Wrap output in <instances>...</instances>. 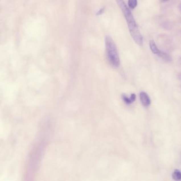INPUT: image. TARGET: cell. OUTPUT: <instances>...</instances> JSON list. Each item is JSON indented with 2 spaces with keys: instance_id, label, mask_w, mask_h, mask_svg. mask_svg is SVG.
Instances as JSON below:
<instances>
[{
  "instance_id": "cell-1",
  "label": "cell",
  "mask_w": 181,
  "mask_h": 181,
  "mask_svg": "<svg viewBox=\"0 0 181 181\" xmlns=\"http://www.w3.org/2000/svg\"><path fill=\"white\" fill-rule=\"evenodd\" d=\"M119 7L122 12L127 22L129 30L133 39L137 45L142 46L143 44V38L140 32L138 26L132 15L131 12L127 6L124 0H116Z\"/></svg>"
},
{
  "instance_id": "cell-2",
  "label": "cell",
  "mask_w": 181,
  "mask_h": 181,
  "mask_svg": "<svg viewBox=\"0 0 181 181\" xmlns=\"http://www.w3.org/2000/svg\"><path fill=\"white\" fill-rule=\"evenodd\" d=\"M106 56L110 64L115 68L120 65V58L117 50V46L113 39L110 36H106L105 38Z\"/></svg>"
},
{
  "instance_id": "cell-3",
  "label": "cell",
  "mask_w": 181,
  "mask_h": 181,
  "mask_svg": "<svg viewBox=\"0 0 181 181\" xmlns=\"http://www.w3.org/2000/svg\"><path fill=\"white\" fill-rule=\"evenodd\" d=\"M140 99L142 104L145 107H148L151 104V100L147 93L145 92H141L140 93Z\"/></svg>"
},
{
  "instance_id": "cell-4",
  "label": "cell",
  "mask_w": 181,
  "mask_h": 181,
  "mask_svg": "<svg viewBox=\"0 0 181 181\" xmlns=\"http://www.w3.org/2000/svg\"><path fill=\"white\" fill-rule=\"evenodd\" d=\"M159 55V57H161V58H162L163 60L164 61H165L166 62H170L172 59L171 58V57L169 55H168L167 54L164 53V52H163L159 50V53L157 54Z\"/></svg>"
},
{
  "instance_id": "cell-5",
  "label": "cell",
  "mask_w": 181,
  "mask_h": 181,
  "mask_svg": "<svg viewBox=\"0 0 181 181\" xmlns=\"http://www.w3.org/2000/svg\"><path fill=\"white\" fill-rule=\"evenodd\" d=\"M149 46H150L151 51L154 54L157 55L159 52V50L157 48V46L156 45L155 42L154 40H151L149 42Z\"/></svg>"
},
{
  "instance_id": "cell-6",
  "label": "cell",
  "mask_w": 181,
  "mask_h": 181,
  "mask_svg": "<svg viewBox=\"0 0 181 181\" xmlns=\"http://www.w3.org/2000/svg\"><path fill=\"white\" fill-rule=\"evenodd\" d=\"M172 177L175 181H181V172L179 170H175L172 174Z\"/></svg>"
},
{
  "instance_id": "cell-7",
  "label": "cell",
  "mask_w": 181,
  "mask_h": 181,
  "mask_svg": "<svg viewBox=\"0 0 181 181\" xmlns=\"http://www.w3.org/2000/svg\"><path fill=\"white\" fill-rule=\"evenodd\" d=\"M129 8L134 9L137 5V0H128Z\"/></svg>"
},
{
  "instance_id": "cell-8",
  "label": "cell",
  "mask_w": 181,
  "mask_h": 181,
  "mask_svg": "<svg viewBox=\"0 0 181 181\" xmlns=\"http://www.w3.org/2000/svg\"><path fill=\"white\" fill-rule=\"evenodd\" d=\"M122 98L127 104H130L133 103L130 98H129L126 95H122Z\"/></svg>"
},
{
  "instance_id": "cell-9",
  "label": "cell",
  "mask_w": 181,
  "mask_h": 181,
  "mask_svg": "<svg viewBox=\"0 0 181 181\" xmlns=\"http://www.w3.org/2000/svg\"><path fill=\"white\" fill-rule=\"evenodd\" d=\"M105 9H106V8L105 7H103V8H102L99 11H98V12L96 13V15H102L104 12V11H105Z\"/></svg>"
},
{
  "instance_id": "cell-10",
  "label": "cell",
  "mask_w": 181,
  "mask_h": 181,
  "mask_svg": "<svg viewBox=\"0 0 181 181\" xmlns=\"http://www.w3.org/2000/svg\"><path fill=\"white\" fill-rule=\"evenodd\" d=\"M164 1H166V0H164Z\"/></svg>"
}]
</instances>
